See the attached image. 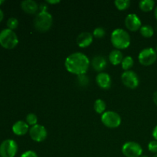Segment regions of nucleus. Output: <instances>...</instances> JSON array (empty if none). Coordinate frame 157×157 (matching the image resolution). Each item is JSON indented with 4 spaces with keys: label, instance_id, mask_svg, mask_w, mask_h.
<instances>
[{
    "label": "nucleus",
    "instance_id": "c756f323",
    "mask_svg": "<svg viewBox=\"0 0 157 157\" xmlns=\"http://www.w3.org/2000/svg\"><path fill=\"white\" fill-rule=\"evenodd\" d=\"M47 2L48 4H58L60 2L59 0H48Z\"/></svg>",
    "mask_w": 157,
    "mask_h": 157
},
{
    "label": "nucleus",
    "instance_id": "423d86ee",
    "mask_svg": "<svg viewBox=\"0 0 157 157\" xmlns=\"http://www.w3.org/2000/svg\"><path fill=\"white\" fill-rule=\"evenodd\" d=\"M139 62L144 66H150L157 60V52L151 47L144 48L138 55Z\"/></svg>",
    "mask_w": 157,
    "mask_h": 157
},
{
    "label": "nucleus",
    "instance_id": "6ab92c4d",
    "mask_svg": "<svg viewBox=\"0 0 157 157\" xmlns=\"http://www.w3.org/2000/svg\"><path fill=\"white\" fill-rule=\"evenodd\" d=\"M140 32L143 37L150 38L154 35V29L150 25H142V27L140 29Z\"/></svg>",
    "mask_w": 157,
    "mask_h": 157
},
{
    "label": "nucleus",
    "instance_id": "a211bd4d",
    "mask_svg": "<svg viewBox=\"0 0 157 157\" xmlns=\"http://www.w3.org/2000/svg\"><path fill=\"white\" fill-rule=\"evenodd\" d=\"M139 8L144 12H151L155 8V2L153 0H143L139 2Z\"/></svg>",
    "mask_w": 157,
    "mask_h": 157
},
{
    "label": "nucleus",
    "instance_id": "7c9ffc66",
    "mask_svg": "<svg viewBox=\"0 0 157 157\" xmlns=\"http://www.w3.org/2000/svg\"><path fill=\"white\" fill-rule=\"evenodd\" d=\"M3 18H4V13H3L2 10V9H0V22H1V21H2Z\"/></svg>",
    "mask_w": 157,
    "mask_h": 157
},
{
    "label": "nucleus",
    "instance_id": "c85d7f7f",
    "mask_svg": "<svg viewBox=\"0 0 157 157\" xmlns=\"http://www.w3.org/2000/svg\"><path fill=\"white\" fill-rule=\"evenodd\" d=\"M153 102H154V104L157 106V90L156 91H155L154 94H153Z\"/></svg>",
    "mask_w": 157,
    "mask_h": 157
},
{
    "label": "nucleus",
    "instance_id": "bb28decb",
    "mask_svg": "<svg viewBox=\"0 0 157 157\" xmlns=\"http://www.w3.org/2000/svg\"><path fill=\"white\" fill-rule=\"evenodd\" d=\"M20 157H38L37 153L33 150H28L23 153Z\"/></svg>",
    "mask_w": 157,
    "mask_h": 157
},
{
    "label": "nucleus",
    "instance_id": "72a5a7b5",
    "mask_svg": "<svg viewBox=\"0 0 157 157\" xmlns=\"http://www.w3.org/2000/svg\"><path fill=\"white\" fill-rule=\"evenodd\" d=\"M153 157H157V153H156V154H155L154 156H153Z\"/></svg>",
    "mask_w": 157,
    "mask_h": 157
},
{
    "label": "nucleus",
    "instance_id": "393cba45",
    "mask_svg": "<svg viewBox=\"0 0 157 157\" xmlns=\"http://www.w3.org/2000/svg\"><path fill=\"white\" fill-rule=\"evenodd\" d=\"M106 32L104 29L101 27H98L94 30L93 32V36L95 37L96 38H102L105 36Z\"/></svg>",
    "mask_w": 157,
    "mask_h": 157
},
{
    "label": "nucleus",
    "instance_id": "ddd939ff",
    "mask_svg": "<svg viewBox=\"0 0 157 157\" xmlns=\"http://www.w3.org/2000/svg\"><path fill=\"white\" fill-rule=\"evenodd\" d=\"M93 35L90 32H81L77 38V44L81 48H87L93 42Z\"/></svg>",
    "mask_w": 157,
    "mask_h": 157
},
{
    "label": "nucleus",
    "instance_id": "20e7f679",
    "mask_svg": "<svg viewBox=\"0 0 157 157\" xmlns=\"http://www.w3.org/2000/svg\"><path fill=\"white\" fill-rule=\"evenodd\" d=\"M18 43V38L14 31L5 29L0 32V45L6 49H13Z\"/></svg>",
    "mask_w": 157,
    "mask_h": 157
},
{
    "label": "nucleus",
    "instance_id": "f8f14e48",
    "mask_svg": "<svg viewBox=\"0 0 157 157\" xmlns=\"http://www.w3.org/2000/svg\"><path fill=\"white\" fill-rule=\"evenodd\" d=\"M21 7L25 13L34 15L39 10V6L34 0H25L21 3Z\"/></svg>",
    "mask_w": 157,
    "mask_h": 157
},
{
    "label": "nucleus",
    "instance_id": "f03ea898",
    "mask_svg": "<svg viewBox=\"0 0 157 157\" xmlns=\"http://www.w3.org/2000/svg\"><path fill=\"white\" fill-rule=\"evenodd\" d=\"M110 41L113 47L117 50L126 49L130 44V37L128 32L123 29H116L112 32Z\"/></svg>",
    "mask_w": 157,
    "mask_h": 157
},
{
    "label": "nucleus",
    "instance_id": "9b49d317",
    "mask_svg": "<svg viewBox=\"0 0 157 157\" xmlns=\"http://www.w3.org/2000/svg\"><path fill=\"white\" fill-rule=\"evenodd\" d=\"M125 26L130 32H137L142 27V21L136 14H129L125 18Z\"/></svg>",
    "mask_w": 157,
    "mask_h": 157
},
{
    "label": "nucleus",
    "instance_id": "c9c22d12",
    "mask_svg": "<svg viewBox=\"0 0 157 157\" xmlns=\"http://www.w3.org/2000/svg\"><path fill=\"white\" fill-rule=\"evenodd\" d=\"M156 52H157V46H156Z\"/></svg>",
    "mask_w": 157,
    "mask_h": 157
},
{
    "label": "nucleus",
    "instance_id": "2f4dec72",
    "mask_svg": "<svg viewBox=\"0 0 157 157\" xmlns=\"http://www.w3.org/2000/svg\"><path fill=\"white\" fill-rule=\"evenodd\" d=\"M154 15H155V18H156V19L157 21V6L155 7V9H154Z\"/></svg>",
    "mask_w": 157,
    "mask_h": 157
},
{
    "label": "nucleus",
    "instance_id": "9d476101",
    "mask_svg": "<svg viewBox=\"0 0 157 157\" xmlns=\"http://www.w3.org/2000/svg\"><path fill=\"white\" fill-rule=\"evenodd\" d=\"M121 81L122 83L127 87L130 89L136 88L139 85V78L136 72L133 71H124L121 75Z\"/></svg>",
    "mask_w": 157,
    "mask_h": 157
},
{
    "label": "nucleus",
    "instance_id": "cd10ccee",
    "mask_svg": "<svg viewBox=\"0 0 157 157\" xmlns=\"http://www.w3.org/2000/svg\"><path fill=\"white\" fill-rule=\"evenodd\" d=\"M152 135H153V137L154 138L155 140H157V125H156V127L153 129Z\"/></svg>",
    "mask_w": 157,
    "mask_h": 157
},
{
    "label": "nucleus",
    "instance_id": "f704fd0d",
    "mask_svg": "<svg viewBox=\"0 0 157 157\" xmlns=\"http://www.w3.org/2000/svg\"><path fill=\"white\" fill-rule=\"evenodd\" d=\"M140 157H148L147 156H141Z\"/></svg>",
    "mask_w": 157,
    "mask_h": 157
},
{
    "label": "nucleus",
    "instance_id": "aec40b11",
    "mask_svg": "<svg viewBox=\"0 0 157 157\" xmlns=\"http://www.w3.org/2000/svg\"><path fill=\"white\" fill-rule=\"evenodd\" d=\"M94 108L96 113L102 115L106 111V104L103 100L98 99L94 104Z\"/></svg>",
    "mask_w": 157,
    "mask_h": 157
},
{
    "label": "nucleus",
    "instance_id": "dca6fc26",
    "mask_svg": "<svg viewBox=\"0 0 157 157\" xmlns=\"http://www.w3.org/2000/svg\"><path fill=\"white\" fill-rule=\"evenodd\" d=\"M107 64V61L105 58L100 55L95 56L91 61V65L94 70H95L96 71H99L100 73L106 68Z\"/></svg>",
    "mask_w": 157,
    "mask_h": 157
},
{
    "label": "nucleus",
    "instance_id": "2eb2a0df",
    "mask_svg": "<svg viewBox=\"0 0 157 157\" xmlns=\"http://www.w3.org/2000/svg\"><path fill=\"white\" fill-rule=\"evenodd\" d=\"M29 126L23 121H18L12 126V132L17 136H24L29 132Z\"/></svg>",
    "mask_w": 157,
    "mask_h": 157
},
{
    "label": "nucleus",
    "instance_id": "412c9836",
    "mask_svg": "<svg viewBox=\"0 0 157 157\" xmlns=\"http://www.w3.org/2000/svg\"><path fill=\"white\" fill-rule=\"evenodd\" d=\"M133 64H134V60H133V58L131 56H127L125 58H124L122 62H121L122 68L125 71H130V69L133 67Z\"/></svg>",
    "mask_w": 157,
    "mask_h": 157
},
{
    "label": "nucleus",
    "instance_id": "473e14b6",
    "mask_svg": "<svg viewBox=\"0 0 157 157\" xmlns=\"http://www.w3.org/2000/svg\"><path fill=\"white\" fill-rule=\"evenodd\" d=\"M5 2V1L4 0H0V6H1L2 4H3V3Z\"/></svg>",
    "mask_w": 157,
    "mask_h": 157
},
{
    "label": "nucleus",
    "instance_id": "4be33fe9",
    "mask_svg": "<svg viewBox=\"0 0 157 157\" xmlns=\"http://www.w3.org/2000/svg\"><path fill=\"white\" fill-rule=\"evenodd\" d=\"M114 5L117 9L119 10H126L130 7V0H116L114 2Z\"/></svg>",
    "mask_w": 157,
    "mask_h": 157
},
{
    "label": "nucleus",
    "instance_id": "b1692460",
    "mask_svg": "<svg viewBox=\"0 0 157 157\" xmlns=\"http://www.w3.org/2000/svg\"><path fill=\"white\" fill-rule=\"evenodd\" d=\"M18 26V21L17 18L12 17V18H9L7 21V27L8 29H10V30H15V29H17Z\"/></svg>",
    "mask_w": 157,
    "mask_h": 157
},
{
    "label": "nucleus",
    "instance_id": "f3484780",
    "mask_svg": "<svg viewBox=\"0 0 157 157\" xmlns=\"http://www.w3.org/2000/svg\"><path fill=\"white\" fill-rule=\"evenodd\" d=\"M123 59H124V55L121 51L115 49L113 50L109 55V61L113 65H118L121 64Z\"/></svg>",
    "mask_w": 157,
    "mask_h": 157
},
{
    "label": "nucleus",
    "instance_id": "f257e3e1",
    "mask_svg": "<svg viewBox=\"0 0 157 157\" xmlns=\"http://www.w3.org/2000/svg\"><path fill=\"white\" fill-rule=\"evenodd\" d=\"M90 60L82 52H75L67 57L64 61L66 70L78 76L84 75L90 67Z\"/></svg>",
    "mask_w": 157,
    "mask_h": 157
},
{
    "label": "nucleus",
    "instance_id": "0eeeda50",
    "mask_svg": "<svg viewBox=\"0 0 157 157\" xmlns=\"http://www.w3.org/2000/svg\"><path fill=\"white\" fill-rule=\"evenodd\" d=\"M17 152H18V144L13 140H6L0 144L1 157H15Z\"/></svg>",
    "mask_w": 157,
    "mask_h": 157
},
{
    "label": "nucleus",
    "instance_id": "5701e85b",
    "mask_svg": "<svg viewBox=\"0 0 157 157\" xmlns=\"http://www.w3.org/2000/svg\"><path fill=\"white\" fill-rule=\"evenodd\" d=\"M26 123L29 124V126H32V127L36 125L38 123V117L33 113H29L26 116Z\"/></svg>",
    "mask_w": 157,
    "mask_h": 157
},
{
    "label": "nucleus",
    "instance_id": "1a4fd4ad",
    "mask_svg": "<svg viewBox=\"0 0 157 157\" xmlns=\"http://www.w3.org/2000/svg\"><path fill=\"white\" fill-rule=\"evenodd\" d=\"M29 136L31 139L37 143H41L45 140L48 136V132L45 127L40 124L33 126L29 130Z\"/></svg>",
    "mask_w": 157,
    "mask_h": 157
},
{
    "label": "nucleus",
    "instance_id": "39448f33",
    "mask_svg": "<svg viewBox=\"0 0 157 157\" xmlns=\"http://www.w3.org/2000/svg\"><path fill=\"white\" fill-rule=\"evenodd\" d=\"M101 122L108 128H117L121 124V117L116 112L107 110L101 115Z\"/></svg>",
    "mask_w": 157,
    "mask_h": 157
},
{
    "label": "nucleus",
    "instance_id": "6e6552de",
    "mask_svg": "<svg viewBox=\"0 0 157 157\" xmlns=\"http://www.w3.org/2000/svg\"><path fill=\"white\" fill-rule=\"evenodd\" d=\"M122 153L126 157H140L143 154V148L138 143L129 141L123 145Z\"/></svg>",
    "mask_w": 157,
    "mask_h": 157
},
{
    "label": "nucleus",
    "instance_id": "7ed1b4c3",
    "mask_svg": "<svg viewBox=\"0 0 157 157\" xmlns=\"http://www.w3.org/2000/svg\"><path fill=\"white\" fill-rule=\"evenodd\" d=\"M52 23L53 18L48 11L38 12L34 20V26L40 32H48L52 27Z\"/></svg>",
    "mask_w": 157,
    "mask_h": 157
},
{
    "label": "nucleus",
    "instance_id": "a878e982",
    "mask_svg": "<svg viewBox=\"0 0 157 157\" xmlns=\"http://www.w3.org/2000/svg\"><path fill=\"white\" fill-rule=\"evenodd\" d=\"M148 150L149 151L153 153H157V140H151L148 144Z\"/></svg>",
    "mask_w": 157,
    "mask_h": 157
},
{
    "label": "nucleus",
    "instance_id": "4468645a",
    "mask_svg": "<svg viewBox=\"0 0 157 157\" xmlns=\"http://www.w3.org/2000/svg\"><path fill=\"white\" fill-rule=\"evenodd\" d=\"M96 82L101 88L108 89L111 86V78L107 73L101 72L97 75Z\"/></svg>",
    "mask_w": 157,
    "mask_h": 157
}]
</instances>
